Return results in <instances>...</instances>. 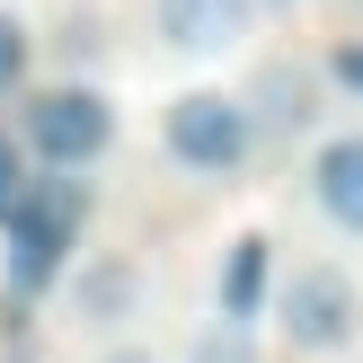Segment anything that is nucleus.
Listing matches in <instances>:
<instances>
[{
  "instance_id": "obj_3",
  "label": "nucleus",
  "mask_w": 363,
  "mask_h": 363,
  "mask_svg": "<svg viewBox=\"0 0 363 363\" xmlns=\"http://www.w3.org/2000/svg\"><path fill=\"white\" fill-rule=\"evenodd\" d=\"M266 319H275V337H284L293 363H346L363 346V284L337 257H301V266H284Z\"/></svg>"
},
{
  "instance_id": "obj_6",
  "label": "nucleus",
  "mask_w": 363,
  "mask_h": 363,
  "mask_svg": "<svg viewBox=\"0 0 363 363\" xmlns=\"http://www.w3.org/2000/svg\"><path fill=\"white\" fill-rule=\"evenodd\" d=\"M319 98H328V80H319L311 62H293V53H266L257 71H248V124H257V142H311L319 133Z\"/></svg>"
},
{
  "instance_id": "obj_12",
  "label": "nucleus",
  "mask_w": 363,
  "mask_h": 363,
  "mask_svg": "<svg viewBox=\"0 0 363 363\" xmlns=\"http://www.w3.org/2000/svg\"><path fill=\"white\" fill-rule=\"evenodd\" d=\"M27 186H35V160L18 151V133L0 124V230H9V213L27 204Z\"/></svg>"
},
{
  "instance_id": "obj_15",
  "label": "nucleus",
  "mask_w": 363,
  "mask_h": 363,
  "mask_svg": "<svg viewBox=\"0 0 363 363\" xmlns=\"http://www.w3.org/2000/svg\"><path fill=\"white\" fill-rule=\"evenodd\" d=\"M257 9H293V0H257Z\"/></svg>"
},
{
  "instance_id": "obj_11",
  "label": "nucleus",
  "mask_w": 363,
  "mask_h": 363,
  "mask_svg": "<svg viewBox=\"0 0 363 363\" xmlns=\"http://www.w3.org/2000/svg\"><path fill=\"white\" fill-rule=\"evenodd\" d=\"M27 80H35V27L9 9V0H0V106H9Z\"/></svg>"
},
{
  "instance_id": "obj_14",
  "label": "nucleus",
  "mask_w": 363,
  "mask_h": 363,
  "mask_svg": "<svg viewBox=\"0 0 363 363\" xmlns=\"http://www.w3.org/2000/svg\"><path fill=\"white\" fill-rule=\"evenodd\" d=\"M89 363H177V354H160L151 337H98V354Z\"/></svg>"
},
{
  "instance_id": "obj_5",
  "label": "nucleus",
  "mask_w": 363,
  "mask_h": 363,
  "mask_svg": "<svg viewBox=\"0 0 363 363\" xmlns=\"http://www.w3.org/2000/svg\"><path fill=\"white\" fill-rule=\"evenodd\" d=\"M142 284H151V275H142L133 248H80L53 301H62V319L80 337H124L142 319Z\"/></svg>"
},
{
  "instance_id": "obj_9",
  "label": "nucleus",
  "mask_w": 363,
  "mask_h": 363,
  "mask_svg": "<svg viewBox=\"0 0 363 363\" xmlns=\"http://www.w3.org/2000/svg\"><path fill=\"white\" fill-rule=\"evenodd\" d=\"M257 27V0H151V35L169 53H230Z\"/></svg>"
},
{
  "instance_id": "obj_2",
  "label": "nucleus",
  "mask_w": 363,
  "mask_h": 363,
  "mask_svg": "<svg viewBox=\"0 0 363 363\" xmlns=\"http://www.w3.org/2000/svg\"><path fill=\"white\" fill-rule=\"evenodd\" d=\"M80 230H89V177H35L27 204L0 230V293L27 301V311L53 301L71 257H80Z\"/></svg>"
},
{
  "instance_id": "obj_10",
  "label": "nucleus",
  "mask_w": 363,
  "mask_h": 363,
  "mask_svg": "<svg viewBox=\"0 0 363 363\" xmlns=\"http://www.w3.org/2000/svg\"><path fill=\"white\" fill-rule=\"evenodd\" d=\"M177 363H257V328H230V319H204V328H186V346Z\"/></svg>"
},
{
  "instance_id": "obj_13",
  "label": "nucleus",
  "mask_w": 363,
  "mask_h": 363,
  "mask_svg": "<svg viewBox=\"0 0 363 363\" xmlns=\"http://www.w3.org/2000/svg\"><path fill=\"white\" fill-rule=\"evenodd\" d=\"M319 80H328V89H346V98L363 106V35H346V45H337L328 62H319Z\"/></svg>"
},
{
  "instance_id": "obj_7",
  "label": "nucleus",
  "mask_w": 363,
  "mask_h": 363,
  "mask_svg": "<svg viewBox=\"0 0 363 363\" xmlns=\"http://www.w3.org/2000/svg\"><path fill=\"white\" fill-rule=\"evenodd\" d=\"M301 195H311V213L337 230V240H363V124H346V133H311Z\"/></svg>"
},
{
  "instance_id": "obj_8",
  "label": "nucleus",
  "mask_w": 363,
  "mask_h": 363,
  "mask_svg": "<svg viewBox=\"0 0 363 363\" xmlns=\"http://www.w3.org/2000/svg\"><path fill=\"white\" fill-rule=\"evenodd\" d=\"M275 284H284V248H275V230H230L222 266H213V319L257 328V319L275 311Z\"/></svg>"
},
{
  "instance_id": "obj_4",
  "label": "nucleus",
  "mask_w": 363,
  "mask_h": 363,
  "mask_svg": "<svg viewBox=\"0 0 363 363\" xmlns=\"http://www.w3.org/2000/svg\"><path fill=\"white\" fill-rule=\"evenodd\" d=\"M160 151H169V169H186L195 186H240L266 142H257V124H248V106L230 98V89H177V98L160 106Z\"/></svg>"
},
{
  "instance_id": "obj_1",
  "label": "nucleus",
  "mask_w": 363,
  "mask_h": 363,
  "mask_svg": "<svg viewBox=\"0 0 363 363\" xmlns=\"http://www.w3.org/2000/svg\"><path fill=\"white\" fill-rule=\"evenodd\" d=\"M9 106H18L9 133H18V151L35 160V177H89L98 160H116V142H124V106L106 98L98 80H27Z\"/></svg>"
}]
</instances>
